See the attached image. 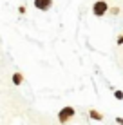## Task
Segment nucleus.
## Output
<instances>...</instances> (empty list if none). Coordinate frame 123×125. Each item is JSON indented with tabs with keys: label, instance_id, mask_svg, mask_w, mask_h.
Here are the masks:
<instances>
[{
	"label": "nucleus",
	"instance_id": "1",
	"mask_svg": "<svg viewBox=\"0 0 123 125\" xmlns=\"http://www.w3.org/2000/svg\"><path fill=\"white\" fill-rule=\"evenodd\" d=\"M109 4L105 2V0H98V2H94V6H92V15L94 16H103L105 13H109Z\"/></svg>",
	"mask_w": 123,
	"mask_h": 125
},
{
	"label": "nucleus",
	"instance_id": "2",
	"mask_svg": "<svg viewBox=\"0 0 123 125\" xmlns=\"http://www.w3.org/2000/svg\"><path fill=\"white\" fill-rule=\"evenodd\" d=\"M74 113H76L74 107H63L60 113H58V122H60V123H67L74 116Z\"/></svg>",
	"mask_w": 123,
	"mask_h": 125
},
{
	"label": "nucleus",
	"instance_id": "5",
	"mask_svg": "<svg viewBox=\"0 0 123 125\" xmlns=\"http://www.w3.org/2000/svg\"><path fill=\"white\" fill-rule=\"evenodd\" d=\"M22 82H24L22 73H15V74H13V83H15V85H20Z\"/></svg>",
	"mask_w": 123,
	"mask_h": 125
},
{
	"label": "nucleus",
	"instance_id": "9",
	"mask_svg": "<svg viewBox=\"0 0 123 125\" xmlns=\"http://www.w3.org/2000/svg\"><path fill=\"white\" fill-rule=\"evenodd\" d=\"M116 122L120 123V125H123V118H120V116H118V118H116Z\"/></svg>",
	"mask_w": 123,
	"mask_h": 125
},
{
	"label": "nucleus",
	"instance_id": "6",
	"mask_svg": "<svg viewBox=\"0 0 123 125\" xmlns=\"http://www.w3.org/2000/svg\"><path fill=\"white\" fill-rule=\"evenodd\" d=\"M114 96H116V100H123V91H116Z\"/></svg>",
	"mask_w": 123,
	"mask_h": 125
},
{
	"label": "nucleus",
	"instance_id": "3",
	"mask_svg": "<svg viewBox=\"0 0 123 125\" xmlns=\"http://www.w3.org/2000/svg\"><path fill=\"white\" fill-rule=\"evenodd\" d=\"M53 6V0H35V7L40 11H49Z\"/></svg>",
	"mask_w": 123,
	"mask_h": 125
},
{
	"label": "nucleus",
	"instance_id": "7",
	"mask_svg": "<svg viewBox=\"0 0 123 125\" xmlns=\"http://www.w3.org/2000/svg\"><path fill=\"white\" fill-rule=\"evenodd\" d=\"M109 13H112V15H118V13H120V7H111V9H109Z\"/></svg>",
	"mask_w": 123,
	"mask_h": 125
},
{
	"label": "nucleus",
	"instance_id": "4",
	"mask_svg": "<svg viewBox=\"0 0 123 125\" xmlns=\"http://www.w3.org/2000/svg\"><path fill=\"white\" fill-rule=\"evenodd\" d=\"M89 116H91L92 120H96V122H101V120H103V114L98 113L96 109H91V111H89Z\"/></svg>",
	"mask_w": 123,
	"mask_h": 125
},
{
	"label": "nucleus",
	"instance_id": "8",
	"mask_svg": "<svg viewBox=\"0 0 123 125\" xmlns=\"http://www.w3.org/2000/svg\"><path fill=\"white\" fill-rule=\"evenodd\" d=\"M116 42H118V45H123V34H121V36H120V38H118V40H116Z\"/></svg>",
	"mask_w": 123,
	"mask_h": 125
}]
</instances>
